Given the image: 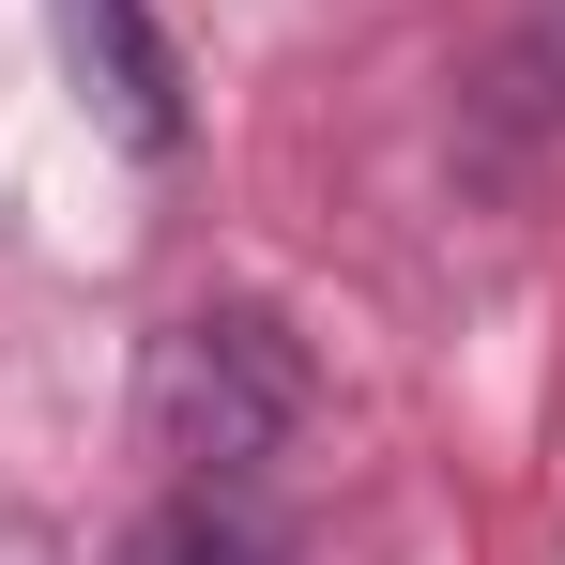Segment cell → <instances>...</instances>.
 Returning a JSON list of instances; mask_svg holds the SVG:
<instances>
[{
  "label": "cell",
  "instance_id": "3",
  "mask_svg": "<svg viewBox=\"0 0 565 565\" xmlns=\"http://www.w3.org/2000/svg\"><path fill=\"white\" fill-rule=\"evenodd\" d=\"M107 565H276V520H260L245 489H169Z\"/></svg>",
  "mask_w": 565,
  "mask_h": 565
},
{
  "label": "cell",
  "instance_id": "1",
  "mask_svg": "<svg viewBox=\"0 0 565 565\" xmlns=\"http://www.w3.org/2000/svg\"><path fill=\"white\" fill-rule=\"evenodd\" d=\"M138 444L169 489H245L306 444V337L276 306H184L153 352H138Z\"/></svg>",
  "mask_w": 565,
  "mask_h": 565
},
{
  "label": "cell",
  "instance_id": "2",
  "mask_svg": "<svg viewBox=\"0 0 565 565\" xmlns=\"http://www.w3.org/2000/svg\"><path fill=\"white\" fill-rule=\"evenodd\" d=\"M46 31L122 153H184V46L153 31V0H46Z\"/></svg>",
  "mask_w": 565,
  "mask_h": 565
}]
</instances>
